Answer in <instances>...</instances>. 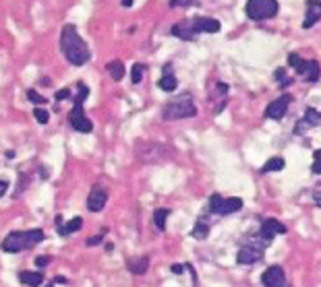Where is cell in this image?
<instances>
[{
	"label": "cell",
	"instance_id": "1",
	"mask_svg": "<svg viewBox=\"0 0 321 287\" xmlns=\"http://www.w3.org/2000/svg\"><path fill=\"white\" fill-rule=\"evenodd\" d=\"M60 50L64 54L71 65L75 67H83L89 62L91 52L89 46L85 44V40L79 36V31L75 25H64L62 27V34H60Z\"/></svg>",
	"mask_w": 321,
	"mask_h": 287
},
{
	"label": "cell",
	"instance_id": "2",
	"mask_svg": "<svg viewBox=\"0 0 321 287\" xmlns=\"http://www.w3.org/2000/svg\"><path fill=\"white\" fill-rule=\"evenodd\" d=\"M46 240V232L36 228V230H25V232H11L7 234V238L3 240L0 248L9 254H17V252H23L27 248H34L38 246L40 242Z\"/></svg>",
	"mask_w": 321,
	"mask_h": 287
},
{
	"label": "cell",
	"instance_id": "3",
	"mask_svg": "<svg viewBox=\"0 0 321 287\" xmlns=\"http://www.w3.org/2000/svg\"><path fill=\"white\" fill-rule=\"evenodd\" d=\"M197 114V106L193 102V98L189 93L178 95L176 100H170L164 104L162 108V118L164 120H184V118H193Z\"/></svg>",
	"mask_w": 321,
	"mask_h": 287
},
{
	"label": "cell",
	"instance_id": "4",
	"mask_svg": "<svg viewBox=\"0 0 321 287\" xmlns=\"http://www.w3.org/2000/svg\"><path fill=\"white\" fill-rule=\"evenodd\" d=\"M135 155H137V159L141 164H162L170 157V149L162 143L145 141V143H137Z\"/></svg>",
	"mask_w": 321,
	"mask_h": 287
},
{
	"label": "cell",
	"instance_id": "5",
	"mask_svg": "<svg viewBox=\"0 0 321 287\" xmlns=\"http://www.w3.org/2000/svg\"><path fill=\"white\" fill-rule=\"evenodd\" d=\"M278 0H247V17L253 21H265L278 15Z\"/></svg>",
	"mask_w": 321,
	"mask_h": 287
},
{
	"label": "cell",
	"instance_id": "6",
	"mask_svg": "<svg viewBox=\"0 0 321 287\" xmlns=\"http://www.w3.org/2000/svg\"><path fill=\"white\" fill-rule=\"evenodd\" d=\"M243 209V199L238 197H230V199H224L220 195H211L207 201V211L209 213H218V215H230Z\"/></svg>",
	"mask_w": 321,
	"mask_h": 287
},
{
	"label": "cell",
	"instance_id": "7",
	"mask_svg": "<svg viewBox=\"0 0 321 287\" xmlns=\"http://www.w3.org/2000/svg\"><path fill=\"white\" fill-rule=\"evenodd\" d=\"M69 122H71V129L77 131V133H91L93 131V122L85 116V110H83V104H75L73 110L69 112Z\"/></svg>",
	"mask_w": 321,
	"mask_h": 287
},
{
	"label": "cell",
	"instance_id": "8",
	"mask_svg": "<svg viewBox=\"0 0 321 287\" xmlns=\"http://www.w3.org/2000/svg\"><path fill=\"white\" fill-rule=\"evenodd\" d=\"M106 203H108V190L104 186H93L87 197V211L100 213L106 207Z\"/></svg>",
	"mask_w": 321,
	"mask_h": 287
},
{
	"label": "cell",
	"instance_id": "9",
	"mask_svg": "<svg viewBox=\"0 0 321 287\" xmlns=\"http://www.w3.org/2000/svg\"><path fill=\"white\" fill-rule=\"evenodd\" d=\"M263 259V248L255 246V244H247L236 252V263L238 265H255Z\"/></svg>",
	"mask_w": 321,
	"mask_h": 287
},
{
	"label": "cell",
	"instance_id": "10",
	"mask_svg": "<svg viewBox=\"0 0 321 287\" xmlns=\"http://www.w3.org/2000/svg\"><path fill=\"white\" fill-rule=\"evenodd\" d=\"M278 234H286V226L280 223L278 219H265L259 228V236L263 238V246H270L272 240L278 236Z\"/></svg>",
	"mask_w": 321,
	"mask_h": 287
},
{
	"label": "cell",
	"instance_id": "11",
	"mask_svg": "<svg viewBox=\"0 0 321 287\" xmlns=\"http://www.w3.org/2000/svg\"><path fill=\"white\" fill-rule=\"evenodd\" d=\"M290 104H292V95H290V93H284L282 98H278L276 102H272V104L268 106L265 116L272 118V120H282V118L286 116L288 106H290Z\"/></svg>",
	"mask_w": 321,
	"mask_h": 287
},
{
	"label": "cell",
	"instance_id": "12",
	"mask_svg": "<svg viewBox=\"0 0 321 287\" xmlns=\"http://www.w3.org/2000/svg\"><path fill=\"white\" fill-rule=\"evenodd\" d=\"M261 283L265 287H286V275H284V269L278 267V265H272L270 269H265V273L261 275Z\"/></svg>",
	"mask_w": 321,
	"mask_h": 287
},
{
	"label": "cell",
	"instance_id": "13",
	"mask_svg": "<svg viewBox=\"0 0 321 287\" xmlns=\"http://www.w3.org/2000/svg\"><path fill=\"white\" fill-rule=\"evenodd\" d=\"M172 36H176L178 40H184V42H193L199 34L195 31V25H193V19L189 21H180V23H176L174 27H172Z\"/></svg>",
	"mask_w": 321,
	"mask_h": 287
},
{
	"label": "cell",
	"instance_id": "14",
	"mask_svg": "<svg viewBox=\"0 0 321 287\" xmlns=\"http://www.w3.org/2000/svg\"><path fill=\"white\" fill-rule=\"evenodd\" d=\"M193 25H195L197 34H218V31H220V21L209 19V17H197V19H193Z\"/></svg>",
	"mask_w": 321,
	"mask_h": 287
},
{
	"label": "cell",
	"instance_id": "15",
	"mask_svg": "<svg viewBox=\"0 0 321 287\" xmlns=\"http://www.w3.org/2000/svg\"><path fill=\"white\" fill-rule=\"evenodd\" d=\"M319 17H321V3H319V0H307V17H305L303 27L305 29L313 27Z\"/></svg>",
	"mask_w": 321,
	"mask_h": 287
},
{
	"label": "cell",
	"instance_id": "16",
	"mask_svg": "<svg viewBox=\"0 0 321 287\" xmlns=\"http://www.w3.org/2000/svg\"><path fill=\"white\" fill-rule=\"evenodd\" d=\"M126 269L131 271L133 275H145L147 269H149V257H133V259H128L126 261Z\"/></svg>",
	"mask_w": 321,
	"mask_h": 287
},
{
	"label": "cell",
	"instance_id": "17",
	"mask_svg": "<svg viewBox=\"0 0 321 287\" xmlns=\"http://www.w3.org/2000/svg\"><path fill=\"white\" fill-rule=\"evenodd\" d=\"M19 283L25 287H40L44 283V275L40 271H21L19 273Z\"/></svg>",
	"mask_w": 321,
	"mask_h": 287
},
{
	"label": "cell",
	"instance_id": "18",
	"mask_svg": "<svg viewBox=\"0 0 321 287\" xmlns=\"http://www.w3.org/2000/svg\"><path fill=\"white\" fill-rule=\"evenodd\" d=\"M321 124V112H317L315 108H309L305 112V118L301 120V124L297 126V133H303L305 126H319Z\"/></svg>",
	"mask_w": 321,
	"mask_h": 287
},
{
	"label": "cell",
	"instance_id": "19",
	"mask_svg": "<svg viewBox=\"0 0 321 287\" xmlns=\"http://www.w3.org/2000/svg\"><path fill=\"white\" fill-rule=\"evenodd\" d=\"M81 228H83V219L81 217H73L69 223H62V226H58L56 232H58V236H71V234L79 232Z\"/></svg>",
	"mask_w": 321,
	"mask_h": 287
},
{
	"label": "cell",
	"instance_id": "20",
	"mask_svg": "<svg viewBox=\"0 0 321 287\" xmlns=\"http://www.w3.org/2000/svg\"><path fill=\"white\" fill-rule=\"evenodd\" d=\"M319 75H321V69H319V62L317 60H307V67H305V73L303 77L311 83H317L319 81Z\"/></svg>",
	"mask_w": 321,
	"mask_h": 287
},
{
	"label": "cell",
	"instance_id": "21",
	"mask_svg": "<svg viewBox=\"0 0 321 287\" xmlns=\"http://www.w3.org/2000/svg\"><path fill=\"white\" fill-rule=\"evenodd\" d=\"M209 223L207 221H203V219H199L197 223H195V228L191 230V238H195V240H205L207 236H209Z\"/></svg>",
	"mask_w": 321,
	"mask_h": 287
},
{
	"label": "cell",
	"instance_id": "22",
	"mask_svg": "<svg viewBox=\"0 0 321 287\" xmlns=\"http://www.w3.org/2000/svg\"><path fill=\"white\" fill-rule=\"evenodd\" d=\"M284 166H286V162L282 157H270L268 162L263 164V168H261V174H272V172H280V170H284Z\"/></svg>",
	"mask_w": 321,
	"mask_h": 287
},
{
	"label": "cell",
	"instance_id": "23",
	"mask_svg": "<svg viewBox=\"0 0 321 287\" xmlns=\"http://www.w3.org/2000/svg\"><path fill=\"white\" fill-rule=\"evenodd\" d=\"M106 71H108V75L114 81H122V77H124V67H122L120 60H110L108 65H106Z\"/></svg>",
	"mask_w": 321,
	"mask_h": 287
},
{
	"label": "cell",
	"instance_id": "24",
	"mask_svg": "<svg viewBox=\"0 0 321 287\" xmlns=\"http://www.w3.org/2000/svg\"><path fill=\"white\" fill-rule=\"evenodd\" d=\"M170 215V209H155L153 211V226L159 230V232H164L166 230V219Z\"/></svg>",
	"mask_w": 321,
	"mask_h": 287
},
{
	"label": "cell",
	"instance_id": "25",
	"mask_svg": "<svg viewBox=\"0 0 321 287\" xmlns=\"http://www.w3.org/2000/svg\"><path fill=\"white\" fill-rule=\"evenodd\" d=\"M157 87H159V89H164L166 93H172V91H176V87H178V81H176V77H174V75L166 73L162 79H159Z\"/></svg>",
	"mask_w": 321,
	"mask_h": 287
},
{
	"label": "cell",
	"instance_id": "26",
	"mask_svg": "<svg viewBox=\"0 0 321 287\" xmlns=\"http://www.w3.org/2000/svg\"><path fill=\"white\" fill-rule=\"evenodd\" d=\"M288 65H290L297 73H305V67H307V60H303L299 54H288Z\"/></svg>",
	"mask_w": 321,
	"mask_h": 287
},
{
	"label": "cell",
	"instance_id": "27",
	"mask_svg": "<svg viewBox=\"0 0 321 287\" xmlns=\"http://www.w3.org/2000/svg\"><path fill=\"white\" fill-rule=\"evenodd\" d=\"M145 65H141V62H137V65H133V69H131V81L135 83V85H139L141 81H143V75H145Z\"/></svg>",
	"mask_w": 321,
	"mask_h": 287
},
{
	"label": "cell",
	"instance_id": "28",
	"mask_svg": "<svg viewBox=\"0 0 321 287\" xmlns=\"http://www.w3.org/2000/svg\"><path fill=\"white\" fill-rule=\"evenodd\" d=\"M27 100L34 102V104H38V106H46V104H48V100L44 98V95H40L36 89H27Z\"/></svg>",
	"mask_w": 321,
	"mask_h": 287
},
{
	"label": "cell",
	"instance_id": "29",
	"mask_svg": "<svg viewBox=\"0 0 321 287\" xmlns=\"http://www.w3.org/2000/svg\"><path fill=\"white\" fill-rule=\"evenodd\" d=\"M34 116H36V120L40 122V124H48L50 122V114H48V110L46 108H34Z\"/></svg>",
	"mask_w": 321,
	"mask_h": 287
},
{
	"label": "cell",
	"instance_id": "30",
	"mask_svg": "<svg viewBox=\"0 0 321 287\" xmlns=\"http://www.w3.org/2000/svg\"><path fill=\"white\" fill-rule=\"evenodd\" d=\"M56 102H62V100H69L71 98V89H60V91H56Z\"/></svg>",
	"mask_w": 321,
	"mask_h": 287
},
{
	"label": "cell",
	"instance_id": "31",
	"mask_svg": "<svg viewBox=\"0 0 321 287\" xmlns=\"http://www.w3.org/2000/svg\"><path fill=\"white\" fill-rule=\"evenodd\" d=\"M274 77H276V79H278V81H280V83H282V87H286V85H288V83H290V79H286V77H284V69H278V71H276V75H274Z\"/></svg>",
	"mask_w": 321,
	"mask_h": 287
},
{
	"label": "cell",
	"instance_id": "32",
	"mask_svg": "<svg viewBox=\"0 0 321 287\" xmlns=\"http://www.w3.org/2000/svg\"><path fill=\"white\" fill-rule=\"evenodd\" d=\"M50 261H52L50 257H38V259H36V267L44 269V267H48V265H50Z\"/></svg>",
	"mask_w": 321,
	"mask_h": 287
},
{
	"label": "cell",
	"instance_id": "33",
	"mask_svg": "<svg viewBox=\"0 0 321 287\" xmlns=\"http://www.w3.org/2000/svg\"><path fill=\"white\" fill-rule=\"evenodd\" d=\"M104 242V236H91L89 240H87V246H98V244H102Z\"/></svg>",
	"mask_w": 321,
	"mask_h": 287
},
{
	"label": "cell",
	"instance_id": "34",
	"mask_svg": "<svg viewBox=\"0 0 321 287\" xmlns=\"http://www.w3.org/2000/svg\"><path fill=\"white\" fill-rule=\"evenodd\" d=\"M7 190H9V184L5 180H0V199H3L7 195Z\"/></svg>",
	"mask_w": 321,
	"mask_h": 287
},
{
	"label": "cell",
	"instance_id": "35",
	"mask_svg": "<svg viewBox=\"0 0 321 287\" xmlns=\"http://www.w3.org/2000/svg\"><path fill=\"white\" fill-rule=\"evenodd\" d=\"M313 197H315V203H317V205L321 207V186H319V188L315 190V195H313Z\"/></svg>",
	"mask_w": 321,
	"mask_h": 287
},
{
	"label": "cell",
	"instance_id": "36",
	"mask_svg": "<svg viewBox=\"0 0 321 287\" xmlns=\"http://www.w3.org/2000/svg\"><path fill=\"white\" fill-rule=\"evenodd\" d=\"M170 271H172L174 275H180V273H182V265H172Z\"/></svg>",
	"mask_w": 321,
	"mask_h": 287
},
{
	"label": "cell",
	"instance_id": "37",
	"mask_svg": "<svg viewBox=\"0 0 321 287\" xmlns=\"http://www.w3.org/2000/svg\"><path fill=\"white\" fill-rule=\"evenodd\" d=\"M313 174H321V162H315V164H313Z\"/></svg>",
	"mask_w": 321,
	"mask_h": 287
},
{
	"label": "cell",
	"instance_id": "38",
	"mask_svg": "<svg viewBox=\"0 0 321 287\" xmlns=\"http://www.w3.org/2000/svg\"><path fill=\"white\" fill-rule=\"evenodd\" d=\"M122 7H126V9H131V7H133V0H122Z\"/></svg>",
	"mask_w": 321,
	"mask_h": 287
},
{
	"label": "cell",
	"instance_id": "39",
	"mask_svg": "<svg viewBox=\"0 0 321 287\" xmlns=\"http://www.w3.org/2000/svg\"><path fill=\"white\" fill-rule=\"evenodd\" d=\"M315 162H321V149L315 151Z\"/></svg>",
	"mask_w": 321,
	"mask_h": 287
},
{
	"label": "cell",
	"instance_id": "40",
	"mask_svg": "<svg viewBox=\"0 0 321 287\" xmlns=\"http://www.w3.org/2000/svg\"><path fill=\"white\" fill-rule=\"evenodd\" d=\"M54 283H67V279H64V277H56Z\"/></svg>",
	"mask_w": 321,
	"mask_h": 287
},
{
	"label": "cell",
	"instance_id": "41",
	"mask_svg": "<svg viewBox=\"0 0 321 287\" xmlns=\"http://www.w3.org/2000/svg\"><path fill=\"white\" fill-rule=\"evenodd\" d=\"M15 157V151H7V159H13Z\"/></svg>",
	"mask_w": 321,
	"mask_h": 287
},
{
	"label": "cell",
	"instance_id": "42",
	"mask_svg": "<svg viewBox=\"0 0 321 287\" xmlns=\"http://www.w3.org/2000/svg\"><path fill=\"white\" fill-rule=\"evenodd\" d=\"M46 287H54V283H50V285H46Z\"/></svg>",
	"mask_w": 321,
	"mask_h": 287
}]
</instances>
